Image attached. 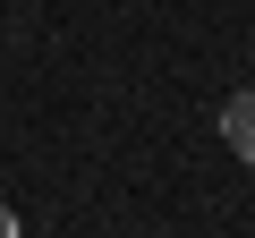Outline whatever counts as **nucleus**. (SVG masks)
I'll use <instances>...</instances> for the list:
<instances>
[{
    "label": "nucleus",
    "mask_w": 255,
    "mask_h": 238,
    "mask_svg": "<svg viewBox=\"0 0 255 238\" xmlns=\"http://www.w3.org/2000/svg\"><path fill=\"white\" fill-rule=\"evenodd\" d=\"M221 145L255 170V94H230V102H221Z\"/></svg>",
    "instance_id": "obj_1"
},
{
    "label": "nucleus",
    "mask_w": 255,
    "mask_h": 238,
    "mask_svg": "<svg viewBox=\"0 0 255 238\" xmlns=\"http://www.w3.org/2000/svg\"><path fill=\"white\" fill-rule=\"evenodd\" d=\"M0 238H17V213H9V204H0Z\"/></svg>",
    "instance_id": "obj_2"
}]
</instances>
